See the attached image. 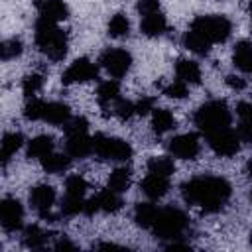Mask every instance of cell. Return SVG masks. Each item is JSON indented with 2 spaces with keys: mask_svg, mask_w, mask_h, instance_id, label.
Wrapping results in <instances>:
<instances>
[{
  "mask_svg": "<svg viewBox=\"0 0 252 252\" xmlns=\"http://www.w3.org/2000/svg\"><path fill=\"white\" fill-rule=\"evenodd\" d=\"M232 187L226 179L215 175H201L181 185V195L189 205L201 207L207 213H217L228 201Z\"/></svg>",
  "mask_w": 252,
  "mask_h": 252,
  "instance_id": "6da1fadb",
  "label": "cell"
},
{
  "mask_svg": "<svg viewBox=\"0 0 252 252\" xmlns=\"http://www.w3.org/2000/svg\"><path fill=\"white\" fill-rule=\"evenodd\" d=\"M112 114H116L120 120H128L132 114H136V104L126 98H118L112 106Z\"/></svg>",
  "mask_w": 252,
  "mask_h": 252,
  "instance_id": "8d00e7d4",
  "label": "cell"
},
{
  "mask_svg": "<svg viewBox=\"0 0 252 252\" xmlns=\"http://www.w3.org/2000/svg\"><path fill=\"white\" fill-rule=\"evenodd\" d=\"M148 171H150V173H158V175L169 177V175L175 171V165H173V159H169V158H165V156H156V158H150V161H148Z\"/></svg>",
  "mask_w": 252,
  "mask_h": 252,
  "instance_id": "f546056e",
  "label": "cell"
},
{
  "mask_svg": "<svg viewBox=\"0 0 252 252\" xmlns=\"http://www.w3.org/2000/svg\"><path fill=\"white\" fill-rule=\"evenodd\" d=\"M45 100L41 98H30L24 106V116L28 120H43V112H45Z\"/></svg>",
  "mask_w": 252,
  "mask_h": 252,
  "instance_id": "d6a6232c",
  "label": "cell"
},
{
  "mask_svg": "<svg viewBox=\"0 0 252 252\" xmlns=\"http://www.w3.org/2000/svg\"><path fill=\"white\" fill-rule=\"evenodd\" d=\"M250 197H252V193H250Z\"/></svg>",
  "mask_w": 252,
  "mask_h": 252,
  "instance_id": "681fc988",
  "label": "cell"
},
{
  "mask_svg": "<svg viewBox=\"0 0 252 252\" xmlns=\"http://www.w3.org/2000/svg\"><path fill=\"white\" fill-rule=\"evenodd\" d=\"M0 222L6 232H16L24 224V207L18 199L6 197L0 201Z\"/></svg>",
  "mask_w": 252,
  "mask_h": 252,
  "instance_id": "9c48e42d",
  "label": "cell"
},
{
  "mask_svg": "<svg viewBox=\"0 0 252 252\" xmlns=\"http://www.w3.org/2000/svg\"><path fill=\"white\" fill-rule=\"evenodd\" d=\"M93 152L100 159H112V161H126L132 158V146L120 138L96 134L93 138Z\"/></svg>",
  "mask_w": 252,
  "mask_h": 252,
  "instance_id": "8992f818",
  "label": "cell"
},
{
  "mask_svg": "<svg viewBox=\"0 0 252 252\" xmlns=\"http://www.w3.org/2000/svg\"><path fill=\"white\" fill-rule=\"evenodd\" d=\"M158 213H159V209L156 205H152V203H138L136 209H134V220L142 228H152L156 219H158Z\"/></svg>",
  "mask_w": 252,
  "mask_h": 252,
  "instance_id": "44dd1931",
  "label": "cell"
},
{
  "mask_svg": "<svg viewBox=\"0 0 252 252\" xmlns=\"http://www.w3.org/2000/svg\"><path fill=\"white\" fill-rule=\"evenodd\" d=\"M175 75L187 85H197L201 81V67L191 59H179L175 63Z\"/></svg>",
  "mask_w": 252,
  "mask_h": 252,
  "instance_id": "e0dca14e",
  "label": "cell"
},
{
  "mask_svg": "<svg viewBox=\"0 0 252 252\" xmlns=\"http://www.w3.org/2000/svg\"><path fill=\"white\" fill-rule=\"evenodd\" d=\"M71 165V156L69 154H47L45 158H41V167L47 171V173H61L65 169H69Z\"/></svg>",
  "mask_w": 252,
  "mask_h": 252,
  "instance_id": "cb8c5ba5",
  "label": "cell"
},
{
  "mask_svg": "<svg viewBox=\"0 0 252 252\" xmlns=\"http://www.w3.org/2000/svg\"><path fill=\"white\" fill-rule=\"evenodd\" d=\"M55 250H75V244L65 240V238H61V240L55 242Z\"/></svg>",
  "mask_w": 252,
  "mask_h": 252,
  "instance_id": "f6af8a7d",
  "label": "cell"
},
{
  "mask_svg": "<svg viewBox=\"0 0 252 252\" xmlns=\"http://www.w3.org/2000/svg\"><path fill=\"white\" fill-rule=\"evenodd\" d=\"M185 228H187V217L183 211H179L175 207L159 209L158 219L152 226L154 234L159 238H177V236H181V232Z\"/></svg>",
  "mask_w": 252,
  "mask_h": 252,
  "instance_id": "5b68a950",
  "label": "cell"
},
{
  "mask_svg": "<svg viewBox=\"0 0 252 252\" xmlns=\"http://www.w3.org/2000/svg\"><path fill=\"white\" fill-rule=\"evenodd\" d=\"M158 10H159V0H138V12L142 16L158 12Z\"/></svg>",
  "mask_w": 252,
  "mask_h": 252,
  "instance_id": "60d3db41",
  "label": "cell"
},
{
  "mask_svg": "<svg viewBox=\"0 0 252 252\" xmlns=\"http://www.w3.org/2000/svg\"><path fill=\"white\" fill-rule=\"evenodd\" d=\"M130 187V171L126 167H116L108 177V189L116 193H124Z\"/></svg>",
  "mask_w": 252,
  "mask_h": 252,
  "instance_id": "f1b7e54d",
  "label": "cell"
},
{
  "mask_svg": "<svg viewBox=\"0 0 252 252\" xmlns=\"http://www.w3.org/2000/svg\"><path fill=\"white\" fill-rule=\"evenodd\" d=\"M87 187L89 185H87V181L81 175H69L67 181H65V193L73 195V197H85Z\"/></svg>",
  "mask_w": 252,
  "mask_h": 252,
  "instance_id": "836d02e7",
  "label": "cell"
},
{
  "mask_svg": "<svg viewBox=\"0 0 252 252\" xmlns=\"http://www.w3.org/2000/svg\"><path fill=\"white\" fill-rule=\"evenodd\" d=\"M85 211V201L83 197H73V195H65L63 203H61V213L67 215V217H73V215H79Z\"/></svg>",
  "mask_w": 252,
  "mask_h": 252,
  "instance_id": "e575fe53",
  "label": "cell"
},
{
  "mask_svg": "<svg viewBox=\"0 0 252 252\" xmlns=\"http://www.w3.org/2000/svg\"><path fill=\"white\" fill-rule=\"evenodd\" d=\"M100 65L106 69L108 75H112L114 79H120L128 73L132 65V55L126 49H106L100 55Z\"/></svg>",
  "mask_w": 252,
  "mask_h": 252,
  "instance_id": "ba28073f",
  "label": "cell"
},
{
  "mask_svg": "<svg viewBox=\"0 0 252 252\" xmlns=\"http://www.w3.org/2000/svg\"><path fill=\"white\" fill-rule=\"evenodd\" d=\"M211 45L213 43H209L201 33H197L195 30H189V32H185V35H183V47H187L189 51H193V53H197V55H207L209 53V49H211Z\"/></svg>",
  "mask_w": 252,
  "mask_h": 252,
  "instance_id": "484cf974",
  "label": "cell"
},
{
  "mask_svg": "<svg viewBox=\"0 0 252 252\" xmlns=\"http://www.w3.org/2000/svg\"><path fill=\"white\" fill-rule=\"evenodd\" d=\"M96 94H98V104L106 110L110 104H114V102L120 98V85H118V81L110 79V81L100 83Z\"/></svg>",
  "mask_w": 252,
  "mask_h": 252,
  "instance_id": "ffe728a7",
  "label": "cell"
},
{
  "mask_svg": "<svg viewBox=\"0 0 252 252\" xmlns=\"http://www.w3.org/2000/svg\"><path fill=\"white\" fill-rule=\"evenodd\" d=\"M175 128V118L167 108H154L152 112V130L156 134H165Z\"/></svg>",
  "mask_w": 252,
  "mask_h": 252,
  "instance_id": "7402d4cb",
  "label": "cell"
},
{
  "mask_svg": "<svg viewBox=\"0 0 252 252\" xmlns=\"http://www.w3.org/2000/svg\"><path fill=\"white\" fill-rule=\"evenodd\" d=\"M96 65L93 61H89L87 57H81V59H75L63 73L61 81L63 85H73V83H87V81H93L96 79Z\"/></svg>",
  "mask_w": 252,
  "mask_h": 252,
  "instance_id": "30bf717a",
  "label": "cell"
},
{
  "mask_svg": "<svg viewBox=\"0 0 252 252\" xmlns=\"http://www.w3.org/2000/svg\"><path fill=\"white\" fill-rule=\"evenodd\" d=\"M41 85H43V79H41V75H37V73H32V75H26L24 77V83H22V91H24V94L28 96V98H33V94L41 89Z\"/></svg>",
  "mask_w": 252,
  "mask_h": 252,
  "instance_id": "d590c367",
  "label": "cell"
},
{
  "mask_svg": "<svg viewBox=\"0 0 252 252\" xmlns=\"http://www.w3.org/2000/svg\"><path fill=\"white\" fill-rule=\"evenodd\" d=\"M150 110H154V98H150V96H146V98H140L138 102H136V114H148Z\"/></svg>",
  "mask_w": 252,
  "mask_h": 252,
  "instance_id": "b9f144b4",
  "label": "cell"
},
{
  "mask_svg": "<svg viewBox=\"0 0 252 252\" xmlns=\"http://www.w3.org/2000/svg\"><path fill=\"white\" fill-rule=\"evenodd\" d=\"M236 114H238L240 122L252 124V102H238V106H236Z\"/></svg>",
  "mask_w": 252,
  "mask_h": 252,
  "instance_id": "ab89813d",
  "label": "cell"
},
{
  "mask_svg": "<svg viewBox=\"0 0 252 252\" xmlns=\"http://www.w3.org/2000/svg\"><path fill=\"white\" fill-rule=\"evenodd\" d=\"M250 242H252V232H250Z\"/></svg>",
  "mask_w": 252,
  "mask_h": 252,
  "instance_id": "c3c4849f",
  "label": "cell"
},
{
  "mask_svg": "<svg viewBox=\"0 0 252 252\" xmlns=\"http://www.w3.org/2000/svg\"><path fill=\"white\" fill-rule=\"evenodd\" d=\"M67 154L71 158H87L89 154H93V138L87 136V132H79V134H69L67 136Z\"/></svg>",
  "mask_w": 252,
  "mask_h": 252,
  "instance_id": "5bb4252c",
  "label": "cell"
},
{
  "mask_svg": "<svg viewBox=\"0 0 252 252\" xmlns=\"http://www.w3.org/2000/svg\"><path fill=\"white\" fill-rule=\"evenodd\" d=\"M238 138L242 142H252V124H246V122H240L238 130H236Z\"/></svg>",
  "mask_w": 252,
  "mask_h": 252,
  "instance_id": "7bdbcfd3",
  "label": "cell"
},
{
  "mask_svg": "<svg viewBox=\"0 0 252 252\" xmlns=\"http://www.w3.org/2000/svg\"><path fill=\"white\" fill-rule=\"evenodd\" d=\"M35 45L51 61H61L67 55V33L57 26V22L37 18V22H35Z\"/></svg>",
  "mask_w": 252,
  "mask_h": 252,
  "instance_id": "7a4b0ae2",
  "label": "cell"
},
{
  "mask_svg": "<svg viewBox=\"0 0 252 252\" xmlns=\"http://www.w3.org/2000/svg\"><path fill=\"white\" fill-rule=\"evenodd\" d=\"M142 32L148 35V37H158L161 33L167 32V20L165 16L158 10V12H152V14H146L142 16Z\"/></svg>",
  "mask_w": 252,
  "mask_h": 252,
  "instance_id": "2e32d148",
  "label": "cell"
},
{
  "mask_svg": "<svg viewBox=\"0 0 252 252\" xmlns=\"http://www.w3.org/2000/svg\"><path fill=\"white\" fill-rule=\"evenodd\" d=\"M207 140H209V146L215 154L219 156H234L238 150H240V138L234 130L228 128H220V130H215L211 134H205Z\"/></svg>",
  "mask_w": 252,
  "mask_h": 252,
  "instance_id": "52a82bcc",
  "label": "cell"
},
{
  "mask_svg": "<svg viewBox=\"0 0 252 252\" xmlns=\"http://www.w3.org/2000/svg\"><path fill=\"white\" fill-rule=\"evenodd\" d=\"M167 148L179 159H195L199 156L201 144H199V138L195 134H181V136L171 138Z\"/></svg>",
  "mask_w": 252,
  "mask_h": 252,
  "instance_id": "8fae6325",
  "label": "cell"
},
{
  "mask_svg": "<svg viewBox=\"0 0 252 252\" xmlns=\"http://www.w3.org/2000/svg\"><path fill=\"white\" fill-rule=\"evenodd\" d=\"M22 49H24V45H22L20 39H16V37L4 39V41L0 43V57H2V61L16 59V57L22 53Z\"/></svg>",
  "mask_w": 252,
  "mask_h": 252,
  "instance_id": "1f68e13d",
  "label": "cell"
},
{
  "mask_svg": "<svg viewBox=\"0 0 252 252\" xmlns=\"http://www.w3.org/2000/svg\"><path fill=\"white\" fill-rule=\"evenodd\" d=\"M248 12H250V16H252V0H250V4H248Z\"/></svg>",
  "mask_w": 252,
  "mask_h": 252,
  "instance_id": "7dc6e473",
  "label": "cell"
},
{
  "mask_svg": "<svg viewBox=\"0 0 252 252\" xmlns=\"http://www.w3.org/2000/svg\"><path fill=\"white\" fill-rule=\"evenodd\" d=\"M71 118V110L67 104L63 102H47L45 104V112H43V120L49 122V124H67Z\"/></svg>",
  "mask_w": 252,
  "mask_h": 252,
  "instance_id": "d6986e66",
  "label": "cell"
},
{
  "mask_svg": "<svg viewBox=\"0 0 252 252\" xmlns=\"http://www.w3.org/2000/svg\"><path fill=\"white\" fill-rule=\"evenodd\" d=\"M35 10L39 12V18L51 22H63L69 16V8L63 0H35Z\"/></svg>",
  "mask_w": 252,
  "mask_h": 252,
  "instance_id": "4fadbf2b",
  "label": "cell"
},
{
  "mask_svg": "<svg viewBox=\"0 0 252 252\" xmlns=\"http://www.w3.org/2000/svg\"><path fill=\"white\" fill-rule=\"evenodd\" d=\"M226 85H228L230 89H234V91H242V89L246 87V81L240 79V77H236V75H228V77H226Z\"/></svg>",
  "mask_w": 252,
  "mask_h": 252,
  "instance_id": "ee69618b",
  "label": "cell"
},
{
  "mask_svg": "<svg viewBox=\"0 0 252 252\" xmlns=\"http://www.w3.org/2000/svg\"><path fill=\"white\" fill-rule=\"evenodd\" d=\"M169 98H185L187 96V93H189V89H187V83H183V81H173L171 85H167L165 87V91H163Z\"/></svg>",
  "mask_w": 252,
  "mask_h": 252,
  "instance_id": "74e56055",
  "label": "cell"
},
{
  "mask_svg": "<svg viewBox=\"0 0 252 252\" xmlns=\"http://www.w3.org/2000/svg\"><path fill=\"white\" fill-rule=\"evenodd\" d=\"M98 199V209L104 211V213H116L122 209V199H120V193L112 191V189H106L102 193L96 195Z\"/></svg>",
  "mask_w": 252,
  "mask_h": 252,
  "instance_id": "83f0119b",
  "label": "cell"
},
{
  "mask_svg": "<svg viewBox=\"0 0 252 252\" xmlns=\"http://www.w3.org/2000/svg\"><path fill=\"white\" fill-rule=\"evenodd\" d=\"M24 144V136L20 132H6L2 136V142H0V158H2V165H6L10 161V158L22 148Z\"/></svg>",
  "mask_w": 252,
  "mask_h": 252,
  "instance_id": "ac0fdd59",
  "label": "cell"
},
{
  "mask_svg": "<svg viewBox=\"0 0 252 252\" xmlns=\"http://www.w3.org/2000/svg\"><path fill=\"white\" fill-rule=\"evenodd\" d=\"M47 240H49V232H45V230H41L39 226H35V224H32V226H28L26 228V232H24V246L26 248H43L45 244H47Z\"/></svg>",
  "mask_w": 252,
  "mask_h": 252,
  "instance_id": "4316f807",
  "label": "cell"
},
{
  "mask_svg": "<svg viewBox=\"0 0 252 252\" xmlns=\"http://www.w3.org/2000/svg\"><path fill=\"white\" fill-rule=\"evenodd\" d=\"M169 189V177L165 175H158V173H150L144 177L142 181V191L150 197V199H161Z\"/></svg>",
  "mask_w": 252,
  "mask_h": 252,
  "instance_id": "9a60e30c",
  "label": "cell"
},
{
  "mask_svg": "<svg viewBox=\"0 0 252 252\" xmlns=\"http://www.w3.org/2000/svg\"><path fill=\"white\" fill-rule=\"evenodd\" d=\"M130 32V22L124 14H114L108 22V35L110 37H124Z\"/></svg>",
  "mask_w": 252,
  "mask_h": 252,
  "instance_id": "4dcf8cb0",
  "label": "cell"
},
{
  "mask_svg": "<svg viewBox=\"0 0 252 252\" xmlns=\"http://www.w3.org/2000/svg\"><path fill=\"white\" fill-rule=\"evenodd\" d=\"M234 65L252 75V43L250 41H238L234 45Z\"/></svg>",
  "mask_w": 252,
  "mask_h": 252,
  "instance_id": "603a6c76",
  "label": "cell"
},
{
  "mask_svg": "<svg viewBox=\"0 0 252 252\" xmlns=\"http://www.w3.org/2000/svg\"><path fill=\"white\" fill-rule=\"evenodd\" d=\"M30 203L39 213V217L49 213L53 203H55V189L51 185H37V187H33L32 193H30Z\"/></svg>",
  "mask_w": 252,
  "mask_h": 252,
  "instance_id": "7c38bea8",
  "label": "cell"
},
{
  "mask_svg": "<svg viewBox=\"0 0 252 252\" xmlns=\"http://www.w3.org/2000/svg\"><path fill=\"white\" fill-rule=\"evenodd\" d=\"M55 148V142L51 136H37L33 138L30 144H28V158H35V159H41L45 158L47 154H51Z\"/></svg>",
  "mask_w": 252,
  "mask_h": 252,
  "instance_id": "d4e9b609",
  "label": "cell"
},
{
  "mask_svg": "<svg viewBox=\"0 0 252 252\" xmlns=\"http://www.w3.org/2000/svg\"><path fill=\"white\" fill-rule=\"evenodd\" d=\"M191 30L201 33L209 43H222L228 39L232 26L224 16H197L191 24Z\"/></svg>",
  "mask_w": 252,
  "mask_h": 252,
  "instance_id": "277c9868",
  "label": "cell"
},
{
  "mask_svg": "<svg viewBox=\"0 0 252 252\" xmlns=\"http://www.w3.org/2000/svg\"><path fill=\"white\" fill-rule=\"evenodd\" d=\"M193 120H195V126L201 132L211 134L215 130L228 128L232 116H230V110H228L224 100H209L203 106H199V110L195 112Z\"/></svg>",
  "mask_w": 252,
  "mask_h": 252,
  "instance_id": "3957f363",
  "label": "cell"
},
{
  "mask_svg": "<svg viewBox=\"0 0 252 252\" xmlns=\"http://www.w3.org/2000/svg\"><path fill=\"white\" fill-rule=\"evenodd\" d=\"M246 171H248V175H250V177H252V159H250V161H248V165H246Z\"/></svg>",
  "mask_w": 252,
  "mask_h": 252,
  "instance_id": "bcb514c9",
  "label": "cell"
},
{
  "mask_svg": "<svg viewBox=\"0 0 252 252\" xmlns=\"http://www.w3.org/2000/svg\"><path fill=\"white\" fill-rule=\"evenodd\" d=\"M87 120L83 118V116H75V118H69V122L67 124H63V128H65V134L69 136V134H79V132H87Z\"/></svg>",
  "mask_w": 252,
  "mask_h": 252,
  "instance_id": "f35d334b",
  "label": "cell"
}]
</instances>
